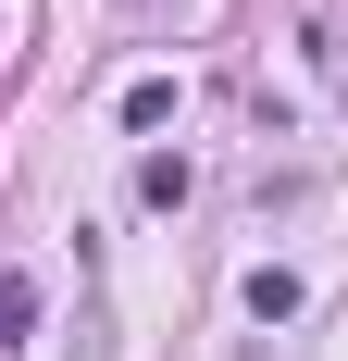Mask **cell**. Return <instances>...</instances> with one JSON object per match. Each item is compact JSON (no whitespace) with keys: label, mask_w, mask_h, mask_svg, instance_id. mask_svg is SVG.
Wrapping results in <instances>:
<instances>
[{"label":"cell","mask_w":348,"mask_h":361,"mask_svg":"<svg viewBox=\"0 0 348 361\" xmlns=\"http://www.w3.org/2000/svg\"><path fill=\"white\" fill-rule=\"evenodd\" d=\"M187 187H199V175H187V149H149V162H137V200H149V212H174Z\"/></svg>","instance_id":"1"},{"label":"cell","mask_w":348,"mask_h":361,"mask_svg":"<svg viewBox=\"0 0 348 361\" xmlns=\"http://www.w3.org/2000/svg\"><path fill=\"white\" fill-rule=\"evenodd\" d=\"M37 336V274H0V349H25Z\"/></svg>","instance_id":"2"},{"label":"cell","mask_w":348,"mask_h":361,"mask_svg":"<svg viewBox=\"0 0 348 361\" xmlns=\"http://www.w3.org/2000/svg\"><path fill=\"white\" fill-rule=\"evenodd\" d=\"M249 312H261V324H286V312H299V274H286V262H261V274H249Z\"/></svg>","instance_id":"3"}]
</instances>
